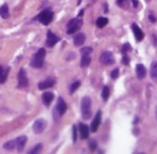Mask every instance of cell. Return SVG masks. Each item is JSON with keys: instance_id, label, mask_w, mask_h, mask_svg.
<instances>
[{"instance_id": "23", "label": "cell", "mask_w": 157, "mask_h": 154, "mask_svg": "<svg viewBox=\"0 0 157 154\" xmlns=\"http://www.w3.org/2000/svg\"><path fill=\"white\" fill-rule=\"evenodd\" d=\"M151 77L152 78H156L157 77V63L153 61L151 65Z\"/></svg>"}, {"instance_id": "35", "label": "cell", "mask_w": 157, "mask_h": 154, "mask_svg": "<svg viewBox=\"0 0 157 154\" xmlns=\"http://www.w3.org/2000/svg\"><path fill=\"white\" fill-rule=\"evenodd\" d=\"M77 3H78V4H80V3H81V0H78V1H77Z\"/></svg>"}, {"instance_id": "1", "label": "cell", "mask_w": 157, "mask_h": 154, "mask_svg": "<svg viewBox=\"0 0 157 154\" xmlns=\"http://www.w3.org/2000/svg\"><path fill=\"white\" fill-rule=\"evenodd\" d=\"M82 15H84V11L80 12V15H78L77 18H72V19L69 21V23L66 25V33L68 34H75L78 29L81 28V25H82V21H81Z\"/></svg>"}, {"instance_id": "30", "label": "cell", "mask_w": 157, "mask_h": 154, "mask_svg": "<svg viewBox=\"0 0 157 154\" xmlns=\"http://www.w3.org/2000/svg\"><path fill=\"white\" fill-rule=\"evenodd\" d=\"M128 51H131V46H129V43L123 45V46H122V52H123V54H125V53H127Z\"/></svg>"}, {"instance_id": "22", "label": "cell", "mask_w": 157, "mask_h": 154, "mask_svg": "<svg viewBox=\"0 0 157 154\" xmlns=\"http://www.w3.org/2000/svg\"><path fill=\"white\" fill-rule=\"evenodd\" d=\"M0 16H2L3 18H8L9 17V7H8V5H3L2 7H0Z\"/></svg>"}, {"instance_id": "18", "label": "cell", "mask_w": 157, "mask_h": 154, "mask_svg": "<svg viewBox=\"0 0 157 154\" xmlns=\"http://www.w3.org/2000/svg\"><path fill=\"white\" fill-rule=\"evenodd\" d=\"M53 98H54L53 93L46 92V93H44V95H42V101H44V104H45L46 106H48V105L53 101Z\"/></svg>"}, {"instance_id": "33", "label": "cell", "mask_w": 157, "mask_h": 154, "mask_svg": "<svg viewBox=\"0 0 157 154\" xmlns=\"http://www.w3.org/2000/svg\"><path fill=\"white\" fill-rule=\"evenodd\" d=\"M90 148H91L92 150L96 149V148H97V142H96V141H91V142H90Z\"/></svg>"}, {"instance_id": "26", "label": "cell", "mask_w": 157, "mask_h": 154, "mask_svg": "<svg viewBox=\"0 0 157 154\" xmlns=\"http://www.w3.org/2000/svg\"><path fill=\"white\" fill-rule=\"evenodd\" d=\"M76 140H77V126L74 125L72 126V141L76 142Z\"/></svg>"}, {"instance_id": "7", "label": "cell", "mask_w": 157, "mask_h": 154, "mask_svg": "<svg viewBox=\"0 0 157 154\" xmlns=\"http://www.w3.org/2000/svg\"><path fill=\"white\" fill-rule=\"evenodd\" d=\"M65 111H66V104H65V101L63 100V98H58V101H57V105H56V111H54V112H57L58 118L60 116H63L65 113Z\"/></svg>"}, {"instance_id": "34", "label": "cell", "mask_w": 157, "mask_h": 154, "mask_svg": "<svg viewBox=\"0 0 157 154\" xmlns=\"http://www.w3.org/2000/svg\"><path fill=\"white\" fill-rule=\"evenodd\" d=\"M149 18H150V21H151L152 23H155V22H156V21H155L156 18H155V16H153V15H150V16H149Z\"/></svg>"}, {"instance_id": "9", "label": "cell", "mask_w": 157, "mask_h": 154, "mask_svg": "<svg viewBox=\"0 0 157 154\" xmlns=\"http://www.w3.org/2000/svg\"><path fill=\"white\" fill-rule=\"evenodd\" d=\"M77 129H78V134H80V137H81L82 140L88 138V136H90V128H88V125H86V124H84V123H80V124H78V126H77Z\"/></svg>"}, {"instance_id": "11", "label": "cell", "mask_w": 157, "mask_h": 154, "mask_svg": "<svg viewBox=\"0 0 157 154\" xmlns=\"http://www.w3.org/2000/svg\"><path fill=\"white\" fill-rule=\"evenodd\" d=\"M58 41H59V37L57 35H54L52 31L47 33V39H46V46L47 47H53Z\"/></svg>"}, {"instance_id": "27", "label": "cell", "mask_w": 157, "mask_h": 154, "mask_svg": "<svg viewBox=\"0 0 157 154\" xmlns=\"http://www.w3.org/2000/svg\"><path fill=\"white\" fill-rule=\"evenodd\" d=\"M41 148H42V144L39 143V144H36V147H34V148L30 150V153H32V154H34V153H39V152L41 150Z\"/></svg>"}, {"instance_id": "4", "label": "cell", "mask_w": 157, "mask_h": 154, "mask_svg": "<svg viewBox=\"0 0 157 154\" xmlns=\"http://www.w3.org/2000/svg\"><path fill=\"white\" fill-rule=\"evenodd\" d=\"M38 19H39L44 25H47V24H50V23L52 22V19H53V12H52L50 9H47V10H45V11H42V12L38 16Z\"/></svg>"}, {"instance_id": "12", "label": "cell", "mask_w": 157, "mask_h": 154, "mask_svg": "<svg viewBox=\"0 0 157 154\" xmlns=\"http://www.w3.org/2000/svg\"><path fill=\"white\" fill-rule=\"evenodd\" d=\"M132 30H133V34H134V36H135V39H137V41L138 42H140L143 39H144V33H143V30L135 24V23H133L132 24Z\"/></svg>"}, {"instance_id": "25", "label": "cell", "mask_w": 157, "mask_h": 154, "mask_svg": "<svg viewBox=\"0 0 157 154\" xmlns=\"http://www.w3.org/2000/svg\"><path fill=\"white\" fill-rule=\"evenodd\" d=\"M80 84H81V83H80V82H78V81H76V82H74V83H72V84L70 86V94H72V93H74L75 90H77V88H78V87H80Z\"/></svg>"}, {"instance_id": "19", "label": "cell", "mask_w": 157, "mask_h": 154, "mask_svg": "<svg viewBox=\"0 0 157 154\" xmlns=\"http://www.w3.org/2000/svg\"><path fill=\"white\" fill-rule=\"evenodd\" d=\"M91 63V55L90 54H82V59H81V66L86 67L88 66Z\"/></svg>"}, {"instance_id": "15", "label": "cell", "mask_w": 157, "mask_h": 154, "mask_svg": "<svg viewBox=\"0 0 157 154\" xmlns=\"http://www.w3.org/2000/svg\"><path fill=\"white\" fill-rule=\"evenodd\" d=\"M10 69L9 67H4L0 65V83H5L6 78H8V75H9Z\"/></svg>"}, {"instance_id": "3", "label": "cell", "mask_w": 157, "mask_h": 154, "mask_svg": "<svg viewBox=\"0 0 157 154\" xmlns=\"http://www.w3.org/2000/svg\"><path fill=\"white\" fill-rule=\"evenodd\" d=\"M45 55H46V51L44 48H40L33 57L32 59V66L40 69L44 66V61H45Z\"/></svg>"}, {"instance_id": "32", "label": "cell", "mask_w": 157, "mask_h": 154, "mask_svg": "<svg viewBox=\"0 0 157 154\" xmlns=\"http://www.w3.org/2000/svg\"><path fill=\"white\" fill-rule=\"evenodd\" d=\"M122 63H123L125 65H127V64L129 63V58H128V55H127L126 53L123 54V58H122Z\"/></svg>"}, {"instance_id": "20", "label": "cell", "mask_w": 157, "mask_h": 154, "mask_svg": "<svg viewBox=\"0 0 157 154\" xmlns=\"http://www.w3.org/2000/svg\"><path fill=\"white\" fill-rule=\"evenodd\" d=\"M106 24H108V18H105V17H99V18L96 21V25H97L98 28H104Z\"/></svg>"}, {"instance_id": "31", "label": "cell", "mask_w": 157, "mask_h": 154, "mask_svg": "<svg viewBox=\"0 0 157 154\" xmlns=\"http://www.w3.org/2000/svg\"><path fill=\"white\" fill-rule=\"evenodd\" d=\"M117 5H119L120 7H126L127 0H117Z\"/></svg>"}, {"instance_id": "21", "label": "cell", "mask_w": 157, "mask_h": 154, "mask_svg": "<svg viewBox=\"0 0 157 154\" xmlns=\"http://www.w3.org/2000/svg\"><path fill=\"white\" fill-rule=\"evenodd\" d=\"M109 95H110V88L108 86H104L103 90H102V98H103V100L106 101L109 99Z\"/></svg>"}, {"instance_id": "24", "label": "cell", "mask_w": 157, "mask_h": 154, "mask_svg": "<svg viewBox=\"0 0 157 154\" xmlns=\"http://www.w3.org/2000/svg\"><path fill=\"white\" fill-rule=\"evenodd\" d=\"M4 148H5V149H15V148H16V146H15V140L6 142V143L4 144Z\"/></svg>"}, {"instance_id": "10", "label": "cell", "mask_w": 157, "mask_h": 154, "mask_svg": "<svg viewBox=\"0 0 157 154\" xmlns=\"http://www.w3.org/2000/svg\"><path fill=\"white\" fill-rule=\"evenodd\" d=\"M100 122H102V112L98 111V112L96 113V116H94V119L92 120V124H91V131L96 132V131L98 130L99 125H100Z\"/></svg>"}, {"instance_id": "28", "label": "cell", "mask_w": 157, "mask_h": 154, "mask_svg": "<svg viewBox=\"0 0 157 154\" xmlns=\"http://www.w3.org/2000/svg\"><path fill=\"white\" fill-rule=\"evenodd\" d=\"M92 53V48L91 47H85L81 49V54H91Z\"/></svg>"}, {"instance_id": "2", "label": "cell", "mask_w": 157, "mask_h": 154, "mask_svg": "<svg viewBox=\"0 0 157 154\" xmlns=\"http://www.w3.org/2000/svg\"><path fill=\"white\" fill-rule=\"evenodd\" d=\"M92 104H91V99L88 96H85L82 98L81 100V113H82V117L85 119H90L92 117Z\"/></svg>"}, {"instance_id": "17", "label": "cell", "mask_w": 157, "mask_h": 154, "mask_svg": "<svg viewBox=\"0 0 157 154\" xmlns=\"http://www.w3.org/2000/svg\"><path fill=\"white\" fill-rule=\"evenodd\" d=\"M85 40H86L85 34L78 33V34H76L75 37H74V45H75V46H81V45L85 42Z\"/></svg>"}, {"instance_id": "29", "label": "cell", "mask_w": 157, "mask_h": 154, "mask_svg": "<svg viewBox=\"0 0 157 154\" xmlns=\"http://www.w3.org/2000/svg\"><path fill=\"white\" fill-rule=\"evenodd\" d=\"M119 69H114V71L111 72V78H114V80H116L117 77H119Z\"/></svg>"}, {"instance_id": "6", "label": "cell", "mask_w": 157, "mask_h": 154, "mask_svg": "<svg viewBox=\"0 0 157 154\" xmlns=\"http://www.w3.org/2000/svg\"><path fill=\"white\" fill-rule=\"evenodd\" d=\"M114 61H115V59H114V55H112L111 52L105 51V52L102 53V55H100V63L102 64H104V65H111V64H114Z\"/></svg>"}, {"instance_id": "13", "label": "cell", "mask_w": 157, "mask_h": 154, "mask_svg": "<svg viewBox=\"0 0 157 154\" xmlns=\"http://www.w3.org/2000/svg\"><path fill=\"white\" fill-rule=\"evenodd\" d=\"M54 83H56L54 78H46L45 81H42V82L39 83V89H40V90H45L46 88H51V87H53Z\"/></svg>"}, {"instance_id": "8", "label": "cell", "mask_w": 157, "mask_h": 154, "mask_svg": "<svg viewBox=\"0 0 157 154\" xmlns=\"http://www.w3.org/2000/svg\"><path fill=\"white\" fill-rule=\"evenodd\" d=\"M46 125H47V123H46L45 119H42V118L36 119L35 123H34V128H33V130H34L35 134H41V132L46 129Z\"/></svg>"}, {"instance_id": "14", "label": "cell", "mask_w": 157, "mask_h": 154, "mask_svg": "<svg viewBox=\"0 0 157 154\" xmlns=\"http://www.w3.org/2000/svg\"><path fill=\"white\" fill-rule=\"evenodd\" d=\"M26 143H27V137L26 136H20V137H17L15 140V146H16V148L18 150H22L24 148Z\"/></svg>"}, {"instance_id": "5", "label": "cell", "mask_w": 157, "mask_h": 154, "mask_svg": "<svg viewBox=\"0 0 157 154\" xmlns=\"http://www.w3.org/2000/svg\"><path fill=\"white\" fill-rule=\"evenodd\" d=\"M29 84L28 82V77H27V72L24 69H21L20 73H18V87L20 88H27Z\"/></svg>"}, {"instance_id": "16", "label": "cell", "mask_w": 157, "mask_h": 154, "mask_svg": "<svg viewBox=\"0 0 157 154\" xmlns=\"http://www.w3.org/2000/svg\"><path fill=\"white\" fill-rule=\"evenodd\" d=\"M135 71H137V76L138 78H144V77L146 76V69L143 64H138L135 66Z\"/></svg>"}]
</instances>
